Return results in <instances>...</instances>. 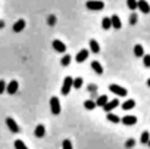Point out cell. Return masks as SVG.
I'll list each match as a JSON object with an SVG mask.
<instances>
[{"label": "cell", "instance_id": "obj_1", "mask_svg": "<svg viewBox=\"0 0 150 149\" xmlns=\"http://www.w3.org/2000/svg\"><path fill=\"white\" fill-rule=\"evenodd\" d=\"M86 8H87L88 11L99 12V11H103V8H105V3L102 2V0H88V2L86 3Z\"/></svg>", "mask_w": 150, "mask_h": 149}, {"label": "cell", "instance_id": "obj_2", "mask_svg": "<svg viewBox=\"0 0 150 149\" xmlns=\"http://www.w3.org/2000/svg\"><path fill=\"white\" fill-rule=\"evenodd\" d=\"M72 81H74V78H72V77H65L63 84H62V89H60V93H62L63 96H66V95H69V93H71Z\"/></svg>", "mask_w": 150, "mask_h": 149}, {"label": "cell", "instance_id": "obj_3", "mask_svg": "<svg viewBox=\"0 0 150 149\" xmlns=\"http://www.w3.org/2000/svg\"><path fill=\"white\" fill-rule=\"evenodd\" d=\"M50 109H52V114L53 115H59L62 108H60V101L57 99V96H53L50 99Z\"/></svg>", "mask_w": 150, "mask_h": 149}, {"label": "cell", "instance_id": "obj_4", "mask_svg": "<svg viewBox=\"0 0 150 149\" xmlns=\"http://www.w3.org/2000/svg\"><path fill=\"white\" fill-rule=\"evenodd\" d=\"M109 90H110L112 93L118 95V96H127V95H128V90H127L125 87L118 86V84H110V86H109Z\"/></svg>", "mask_w": 150, "mask_h": 149}, {"label": "cell", "instance_id": "obj_5", "mask_svg": "<svg viewBox=\"0 0 150 149\" xmlns=\"http://www.w3.org/2000/svg\"><path fill=\"white\" fill-rule=\"evenodd\" d=\"M6 125H8V128H9L12 133H19V131H21L18 123H16L12 117H6Z\"/></svg>", "mask_w": 150, "mask_h": 149}, {"label": "cell", "instance_id": "obj_6", "mask_svg": "<svg viewBox=\"0 0 150 149\" xmlns=\"http://www.w3.org/2000/svg\"><path fill=\"white\" fill-rule=\"evenodd\" d=\"M52 46H53V49H54L56 52H59V53H65V52H66V46H65V43L60 41V40H53Z\"/></svg>", "mask_w": 150, "mask_h": 149}, {"label": "cell", "instance_id": "obj_7", "mask_svg": "<svg viewBox=\"0 0 150 149\" xmlns=\"http://www.w3.org/2000/svg\"><path fill=\"white\" fill-rule=\"evenodd\" d=\"M18 89H19V84H18L16 80H12L9 84H6V92H8L9 95H15V93L18 92Z\"/></svg>", "mask_w": 150, "mask_h": 149}, {"label": "cell", "instance_id": "obj_8", "mask_svg": "<svg viewBox=\"0 0 150 149\" xmlns=\"http://www.w3.org/2000/svg\"><path fill=\"white\" fill-rule=\"evenodd\" d=\"M88 55H90V52H88L87 49H81V50L77 53V56H75V61H77L78 63H81V62H84V61L88 58Z\"/></svg>", "mask_w": 150, "mask_h": 149}, {"label": "cell", "instance_id": "obj_9", "mask_svg": "<svg viewBox=\"0 0 150 149\" xmlns=\"http://www.w3.org/2000/svg\"><path fill=\"white\" fill-rule=\"evenodd\" d=\"M137 9H140L143 14H150V5L146 0H138L137 2Z\"/></svg>", "mask_w": 150, "mask_h": 149}, {"label": "cell", "instance_id": "obj_10", "mask_svg": "<svg viewBox=\"0 0 150 149\" xmlns=\"http://www.w3.org/2000/svg\"><path fill=\"white\" fill-rule=\"evenodd\" d=\"M118 105H119V101H118V99H113V101H110V102L108 101V102H106V105L103 106V109H105L106 112H112Z\"/></svg>", "mask_w": 150, "mask_h": 149}, {"label": "cell", "instance_id": "obj_11", "mask_svg": "<svg viewBox=\"0 0 150 149\" xmlns=\"http://www.w3.org/2000/svg\"><path fill=\"white\" fill-rule=\"evenodd\" d=\"M34 134H35V137H38V139L44 137V136H46V127H44L43 124H38V125L34 128Z\"/></svg>", "mask_w": 150, "mask_h": 149}, {"label": "cell", "instance_id": "obj_12", "mask_svg": "<svg viewBox=\"0 0 150 149\" xmlns=\"http://www.w3.org/2000/svg\"><path fill=\"white\" fill-rule=\"evenodd\" d=\"M110 24H112V27H113L115 30H121V27H122L121 19H119L118 15H112V16H110Z\"/></svg>", "mask_w": 150, "mask_h": 149}, {"label": "cell", "instance_id": "obj_13", "mask_svg": "<svg viewBox=\"0 0 150 149\" xmlns=\"http://www.w3.org/2000/svg\"><path fill=\"white\" fill-rule=\"evenodd\" d=\"M135 123H137V117L135 115H127V117L122 118V124H125V125H134Z\"/></svg>", "mask_w": 150, "mask_h": 149}, {"label": "cell", "instance_id": "obj_14", "mask_svg": "<svg viewBox=\"0 0 150 149\" xmlns=\"http://www.w3.org/2000/svg\"><path fill=\"white\" fill-rule=\"evenodd\" d=\"M24 28H25V21H24V19H18V21L13 24V31H15V33H21Z\"/></svg>", "mask_w": 150, "mask_h": 149}, {"label": "cell", "instance_id": "obj_15", "mask_svg": "<svg viewBox=\"0 0 150 149\" xmlns=\"http://www.w3.org/2000/svg\"><path fill=\"white\" fill-rule=\"evenodd\" d=\"M91 68H93V71L96 72V74H103V66H102V63L100 62H97V61H93L91 62Z\"/></svg>", "mask_w": 150, "mask_h": 149}, {"label": "cell", "instance_id": "obj_16", "mask_svg": "<svg viewBox=\"0 0 150 149\" xmlns=\"http://www.w3.org/2000/svg\"><path fill=\"white\" fill-rule=\"evenodd\" d=\"M134 106H135V101H134V99H128V101H125V102L122 103V109H124V111L132 109Z\"/></svg>", "mask_w": 150, "mask_h": 149}, {"label": "cell", "instance_id": "obj_17", "mask_svg": "<svg viewBox=\"0 0 150 149\" xmlns=\"http://www.w3.org/2000/svg\"><path fill=\"white\" fill-rule=\"evenodd\" d=\"M88 44H90V49H91L93 53H99V52H100V46H99V43H97L94 38H91Z\"/></svg>", "mask_w": 150, "mask_h": 149}, {"label": "cell", "instance_id": "obj_18", "mask_svg": "<svg viewBox=\"0 0 150 149\" xmlns=\"http://www.w3.org/2000/svg\"><path fill=\"white\" fill-rule=\"evenodd\" d=\"M134 55H135L137 58H143V56H144V49H143L141 44H135V46H134Z\"/></svg>", "mask_w": 150, "mask_h": 149}, {"label": "cell", "instance_id": "obj_19", "mask_svg": "<svg viewBox=\"0 0 150 149\" xmlns=\"http://www.w3.org/2000/svg\"><path fill=\"white\" fill-rule=\"evenodd\" d=\"M106 102H108V96H106V95H102V96H99V98H97V101H96V105L103 108V106L106 105Z\"/></svg>", "mask_w": 150, "mask_h": 149}, {"label": "cell", "instance_id": "obj_20", "mask_svg": "<svg viewBox=\"0 0 150 149\" xmlns=\"http://www.w3.org/2000/svg\"><path fill=\"white\" fill-rule=\"evenodd\" d=\"M71 58H72L71 55H63V58L60 59V65H62V66H68V65L71 63V61H72Z\"/></svg>", "mask_w": 150, "mask_h": 149}, {"label": "cell", "instance_id": "obj_21", "mask_svg": "<svg viewBox=\"0 0 150 149\" xmlns=\"http://www.w3.org/2000/svg\"><path fill=\"white\" fill-rule=\"evenodd\" d=\"M97 105H96V102L94 101H91V99H88V101H86L84 102V108L86 109H88V111H91V109H94Z\"/></svg>", "mask_w": 150, "mask_h": 149}, {"label": "cell", "instance_id": "obj_22", "mask_svg": "<svg viewBox=\"0 0 150 149\" xmlns=\"http://www.w3.org/2000/svg\"><path fill=\"white\" fill-rule=\"evenodd\" d=\"M110 123H115V124H118L119 121H121V118L118 117V115H115V114H112V112H108V117H106Z\"/></svg>", "mask_w": 150, "mask_h": 149}, {"label": "cell", "instance_id": "obj_23", "mask_svg": "<svg viewBox=\"0 0 150 149\" xmlns=\"http://www.w3.org/2000/svg\"><path fill=\"white\" fill-rule=\"evenodd\" d=\"M83 78L81 77H78V78H74V81H72V87L74 89H81V86H83Z\"/></svg>", "mask_w": 150, "mask_h": 149}, {"label": "cell", "instance_id": "obj_24", "mask_svg": "<svg viewBox=\"0 0 150 149\" xmlns=\"http://www.w3.org/2000/svg\"><path fill=\"white\" fill-rule=\"evenodd\" d=\"M102 27H103V30H109V28L112 27L110 18H103V19H102Z\"/></svg>", "mask_w": 150, "mask_h": 149}, {"label": "cell", "instance_id": "obj_25", "mask_svg": "<svg viewBox=\"0 0 150 149\" xmlns=\"http://www.w3.org/2000/svg\"><path fill=\"white\" fill-rule=\"evenodd\" d=\"M15 149H28V148L21 139H16L15 140Z\"/></svg>", "mask_w": 150, "mask_h": 149}, {"label": "cell", "instance_id": "obj_26", "mask_svg": "<svg viewBox=\"0 0 150 149\" xmlns=\"http://www.w3.org/2000/svg\"><path fill=\"white\" fill-rule=\"evenodd\" d=\"M127 6L131 11H135L137 9V0H127Z\"/></svg>", "mask_w": 150, "mask_h": 149}, {"label": "cell", "instance_id": "obj_27", "mask_svg": "<svg viewBox=\"0 0 150 149\" xmlns=\"http://www.w3.org/2000/svg\"><path fill=\"white\" fill-rule=\"evenodd\" d=\"M149 139H150V134H149V131H144V133L141 134V139H140V142L146 145V143L149 142Z\"/></svg>", "mask_w": 150, "mask_h": 149}, {"label": "cell", "instance_id": "obj_28", "mask_svg": "<svg viewBox=\"0 0 150 149\" xmlns=\"http://www.w3.org/2000/svg\"><path fill=\"white\" fill-rule=\"evenodd\" d=\"M62 149H72V143H71L69 139H65L62 142Z\"/></svg>", "mask_w": 150, "mask_h": 149}, {"label": "cell", "instance_id": "obj_29", "mask_svg": "<svg viewBox=\"0 0 150 149\" xmlns=\"http://www.w3.org/2000/svg\"><path fill=\"white\" fill-rule=\"evenodd\" d=\"M143 63H144V66H150V55H146V56H143Z\"/></svg>", "mask_w": 150, "mask_h": 149}, {"label": "cell", "instance_id": "obj_30", "mask_svg": "<svg viewBox=\"0 0 150 149\" xmlns=\"http://www.w3.org/2000/svg\"><path fill=\"white\" fill-rule=\"evenodd\" d=\"M129 24H131V25H135V24H137V15H135V14H131V16H129Z\"/></svg>", "mask_w": 150, "mask_h": 149}, {"label": "cell", "instance_id": "obj_31", "mask_svg": "<svg viewBox=\"0 0 150 149\" xmlns=\"http://www.w3.org/2000/svg\"><path fill=\"white\" fill-rule=\"evenodd\" d=\"M5 90H6V83L3 80H0V95H3Z\"/></svg>", "mask_w": 150, "mask_h": 149}, {"label": "cell", "instance_id": "obj_32", "mask_svg": "<svg viewBox=\"0 0 150 149\" xmlns=\"http://www.w3.org/2000/svg\"><path fill=\"white\" fill-rule=\"evenodd\" d=\"M134 145H135V140H134V139H128V142L125 143V148H128V149H129V148H132Z\"/></svg>", "mask_w": 150, "mask_h": 149}, {"label": "cell", "instance_id": "obj_33", "mask_svg": "<svg viewBox=\"0 0 150 149\" xmlns=\"http://www.w3.org/2000/svg\"><path fill=\"white\" fill-rule=\"evenodd\" d=\"M54 21H56V18L54 16H50L49 18V25H54Z\"/></svg>", "mask_w": 150, "mask_h": 149}, {"label": "cell", "instance_id": "obj_34", "mask_svg": "<svg viewBox=\"0 0 150 149\" xmlns=\"http://www.w3.org/2000/svg\"><path fill=\"white\" fill-rule=\"evenodd\" d=\"M96 89H97V86H94V84H90L88 86V90L90 92H96Z\"/></svg>", "mask_w": 150, "mask_h": 149}, {"label": "cell", "instance_id": "obj_35", "mask_svg": "<svg viewBox=\"0 0 150 149\" xmlns=\"http://www.w3.org/2000/svg\"><path fill=\"white\" fill-rule=\"evenodd\" d=\"M147 86H149V87H150V78H149V80H147Z\"/></svg>", "mask_w": 150, "mask_h": 149}, {"label": "cell", "instance_id": "obj_36", "mask_svg": "<svg viewBox=\"0 0 150 149\" xmlns=\"http://www.w3.org/2000/svg\"><path fill=\"white\" fill-rule=\"evenodd\" d=\"M147 143H149V146H150V139H149V142H147Z\"/></svg>", "mask_w": 150, "mask_h": 149}]
</instances>
